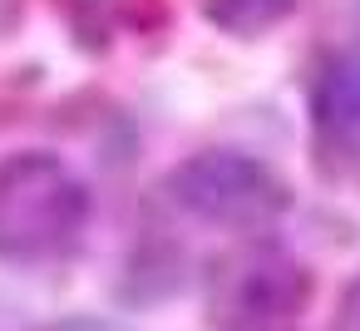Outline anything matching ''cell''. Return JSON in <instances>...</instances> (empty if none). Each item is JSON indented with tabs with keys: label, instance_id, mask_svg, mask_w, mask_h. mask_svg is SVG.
I'll use <instances>...</instances> for the list:
<instances>
[{
	"label": "cell",
	"instance_id": "cell-5",
	"mask_svg": "<svg viewBox=\"0 0 360 331\" xmlns=\"http://www.w3.org/2000/svg\"><path fill=\"white\" fill-rule=\"evenodd\" d=\"M335 331H360V277L345 287L340 296V311H335Z\"/></svg>",
	"mask_w": 360,
	"mask_h": 331
},
{
	"label": "cell",
	"instance_id": "cell-2",
	"mask_svg": "<svg viewBox=\"0 0 360 331\" xmlns=\"http://www.w3.org/2000/svg\"><path fill=\"white\" fill-rule=\"evenodd\" d=\"M168 198L202 223L217 227H266L271 218L286 213L291 193L286 183L252 154H193L168 173Z\"/></svg>",
	"mask_w": 360,
	"mask_h": 331
},
{
	"label": "cell",
	"instance_id": "cell-1",
	"mask_svg": "<svg viewBox=\"0 0 360 331\" xmlns=\"http://www.w3.org/2000/svg\"><path fill=\"white\" fill-rule=\"evenodd\" d=\"M89 188L55 154H15L0 163V257L40 262L79 242Z\"/></svg>",
	"mask_w": 360,
	"mask_h": 331
},
{
	"label": "cell",
	"instance_id": "cell-3",
	"mask_svg": "<svg viewBox=\"0 0 360 331\" xmlns=\"http://www.w3.org/2000/svg\"><path fill=\"white\" fill-rule=\"evenodd\" d=\"M311 109H316L321 134H330L340 144L360 139V55H340V60H330L321 70Z\"/></svg>",
	"mask_w": 360,
	"mask_h": 331
},
{
	"label": "cell",
	"instance_id": "cell-4",
	"mask_svg": "<svg viewBox=\"0 0 360 331\" xmlns=\"http://www.w3.org/2000/svg\"><path fill=\"white\" fill-rule=\"evenodd\" d=\"M291 6H296V0H212V6H207V15H212L217 25L237 30V35H252V30L276 25V20H281Z\"/></svg>",
	"mask_w": 360,
	"mask_h": 331
}]
</instances>
